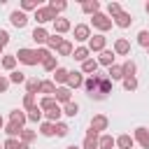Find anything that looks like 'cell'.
<instances>
[{"mask_svg": "<svg viewBox=\"0 0 149 149\" xmlns=\"http://www.w3.org/2000/svg\"><path fill=\"white\" fill-rule=\"evenodd\" d=\"M16 61H21V63H26V65H37V63H40L37 51H33V49H19V51H16Z\"/></svg>", "mask_w": 149, "mask_h": 149, "instance_id": "6da1fadb", "label": "cell"}, {"mask_svg": "<svg viewBox=\"0 0 149 149\" xmlns=\"http://www.w3.org/2000/svg\"><path fill=\"white\" fill-rule=\"evenodd\" d=\"M35 19H37V23H47V21H56L58 16H56V12L51 7H40L35 12Z\"/></svg>", "mask_w": 149, "mask_h": 149, "instance_id": "7a4b0ae2", "label": "cell"}, {"mask_svg": "<svg viewBox=\"0 0 149 149\" xmlns=\"http://www.w3.org/2000/svg\"><path fill=\"white\" fill-rule=\"evenodd\" d=\"M93 26L98 28V30H109L112 28V19L107 16V14H93Z\"/></svg>", "mask_w": 149, "mask_h": 149, "instance_id": "3957f363", "label": "cell"}, {"mask_svg": "<svg viewBox=\"0 0 149 149\" xmlns=\"http://www.w3.org/2000/svg\"><path fill=\"white\" fill-rule=\"evenodd\" d=\"M107 126H109V121H107V116H105V114H95V116L91 119V130H95V133L105 130Z\"/></svg>", "mask_w": 149, "mask_h": 149, "instance_id": "277c9868", "label": "cell"}, {"mask_svg": "<svg viewBox=\"0 0 149 149\" xmlns=\"http://www.w3.org/2000/svg\"><path fill=\"white\" fill-rule=\"evenodd\" d=\"M88 51H105V35H93L88 40Z\"/></svg>", "mask_w": 149, "mask_h": 149, "instance_id": "5b68a950", "label": "cell"}, {"mask_svg": "<svg viewBox=\"0 0 149 149\" xmlns=\"http://www.w3.org/2000/svg\"><path fill=\"white\" fill-rule=\"evenodd\" d=\"M98 142H100L98 133L88 128V133H86V137H84V149H98Z\"/></svg>", "mask_w": 149, "mask_h": 149, "instance_id": "8992f818", "label": "cell"}, {"mask_svg": "<svg viewBox=\"0 0 149 149\" xmlns=\"http://www.w3.org/2000/svg\"><path fill=\"white\" fill-rule=\"evenodd\" d=\"M74 40L77 42H86V40H91V30H88V26H77L74 28Z\"/></svg>", "mask_w": 149, "mask_h": 149, "instance_id": "52a82bcc", "label": "cell"}, {"mask_svg": "<svg viewBox=\"0 0 149 149\" xmlns=\"http://www.w3.org/2000/svg\"><path fill=\"white\" fill-rule=\"evenodd\" d=\"M135 140H137L144 149H149V130H147V128H142V126L135 128Z\"/></svg>", "mask_w": 149, "mask_h": 149, "instance_id": "ba28073f", "label": "cell"}, {"mask_svg": "<svg viewBox=\"0 0 149 149\" xmlns=\"http://www.w3.org/2000/svg\"><path fill=\"white\" fill-rule=\"evenodd\" d=\"M98 86H100V74H98V77H91V79L84 81V88H86L91 95H98Z\"/></svg>", "mask_w": 149, "mask_h": 149, "instance_id": "9c48e42d", "label": "cell"}, {"mask_svg": "<svg viewBox=\"0 0 149 149\" xmlns=\"http://www.w3.org/2000/svg\"><path fill=\"white\" fill-rule=\"evenodd\" d=\"M133 144H135V137H130V135H119L116 137V147L119 149H133Z\"/></svg>", "mask_w": 149, "mask_h": 149, "instance_id": "30bf717a", "label": "cell"}, {"mask_svg": "<svg viewBox=\"0 0 149 149\" xmlns=\"http://www.w3.org/2000/svg\"><path fill=\"white\" fill-rule=\"evenodd\" d=\"M12 23L16 26V28H23L26 23H28V16H26V12H12Z\"/></svg>", "mask_w": 149, "mask_h": 149, "instance_id": "8fae6325", "label": "cell"}, {"mask_svg": "<svg viewBox=\"0 0 149 149\" xmlns=\"http://www.w3.org/2000/svg\"><path fill=\"white\" fill-rule=\"evenodd\" d=\"M109 91H112V81L107 77H100V86H98V95L95 98H105Z\"/></svg>", "mask_w": 149, "mask_h": 149, "instance_id": "7c38bea8", "label": "cell"}, {"mask_svg": "<svg viewBox=\"0 0 149 149\" xmlns=\"http://www.w3.org/2000/svg\"><path fill=\"white\" fill-rule=\"evenodd\" d=\"M81 84H84L81 72H70V77H68V88H79Z\"/></svg>", "mask_w": 149, "mask_h": 149, "instance_id": "4fadbf2b", "label": "cell"}, {"mask_svg": "<svg viewBox=\"0 0 149 149\" xmlns=\"http://www.w3.org/2000/svg\"><path fill=\"white\" fill-rule=\"evenodd\" d=\"M130 21H133V16H130L128 12H121V14L114 19V23H116L119 28H128V26H130Z\"/></svg>", "mask_w": 149, "mask_h": 149, "instance_id": "5bb4252c", "label": "cell"}, {"mask_svg": "<svg viewBox=\"0 0 149 149\" xmlns=\"http://www.w3.org/2000/svg\"><path fill=\"white\" fill-rule=\"evenodd\" d=\"M33 40H35L37 44H42V42H47V40H49V33H47L42 26H37V28L33 30Z\"/></svg>", "mask_w": 149, "mask_h": 149, "instance_id": "9a60e30c", "label": "cell"}, {"mask_svg": "<svg viewBox=\"0 0 149 149\" xmlns=\"http://www.w3.org/2000/svg\"><path fill=\"white\" fill-rule=\"evenodd\" d=\"M128 51H130L128 40H123V37H121V40H116V42H114V54H121V56H123V54H128Z\"/></svg>", "mask_w": 149, "mask_h": 149, "instance_id": "2e32d148", "label": "cell"}, {"mask_svg": "<svg viewBox=\"0 0 149 149\" xmlns=\"http://www.w3.org/2000/svg\"><path fill=\"white\" fill-rule=\"evenodd\" d=\"M81 9H84L86 14H98V9H100V2H98V0H88V2H81Z\"/></svg>", "mask_w": 149, "mask_h": 149, "instance_id": "e0dca14e", "label": "cell"}, {"mask_svg": "<svg viewBox=\"0 0 149 149\" xmlns=\"http://www.w3.org/2000/svg\"><path fill=\"white\" fill-rule=\"evenodd\" d=\"M100 65H114V51H100V58H98Z\"/></svg>", "mask_w": 149, "mask_h": 149, "instance_id": "ac0fdd59", "label": "cell"}, {"mask_svg": "<svg viewBox=\"0 0 149 149\" xmlns=\"http://www.w3.org/2000/svg\"><path fill=\"white\" fill-rule=\"evenodd\" d=\"M40 91L44 93V98H51V95H56V84L54 81H42Z\"/></svg>", "mask_w": 149, "mask_h": 149, "instance_id": "d6986e66", "label": "cell"}, {"mask_svg": "<svg viewBox=\"0 0 149 149\" xmlns=\"http://www.w3.org/2000/svg\"><path fill=\"white\" fill-rule=\"evenodd\" d=\"M72 58H74V61H81V63L88 61V47H79V49H74V51H72Z\"/></svg>", "mask_w": 149, "mask_h": 149, "instance_id": "ffe728a7", "label": "cell"}, {"mask_svg": "<svg viewBox=\"0 0 149 149\" xmlns=\"http://www.w3.org/2000/svg\"><path fill=\"white\" fill-rule=\"evenodd\" d=\"M70 102V88L68 86H61V88H56V102Z\"/></svg>", "mask_w": 149, "mask_h": 149, "instance_id": "44dd1931", "label": "cell"}, {"mask_svg": "<svg viewBox=\"0 0 149 149\" xmlns=\"http://www.w3.org/2000/svg\"><path fill=\"white\" fill-rule=\"evenodd\" d=\"M58 107V102L54 100V98H42L40 100V109H44V112H51V109H56Z\"/></svg>", "mask_w": 149, "mask_h": 149, "instance_id": "7402d4cb", "label": "cell"}, {"mask_svg": "<svg viewBox=\"0 0 149 149\" xmlns=\"http://www.w3.org/2000/svg\"><path fill=\"white\" fill-rule=\"evenodd\" d=\"M21 130H23V126H19V123H12V121L5 126V133H7L9 137H16V135H21Z\"/></svg>", "mask_w": 149, "mask_h": 149, "instance_id": "603a6c76", "label": "cell"}, {"mask_svg": "<svg viewBox=\"0 0 149 149\" xmlns=\"http://www.w3.org/2000/svg\"><path fill=\"white\" fill-rule=\"evenodd\" d=\"M40 133H42L44 137H51V135L56 133V123H51V121H44V123L40 126Z\"/></svg>", "mask_w": 149, "mask_h": 149, "instance_id": "cb8c5ba5", "label": "cell"}, {"mask_svg": "<svg viewBox=\"0 0 149 149\" xmlns=\"http://www.w3.org/2000/svg\"><path fill=\"white\" fill-rule=\"evenodd\" d=\"M114 144H116V140H114L112 135H102V137H100V142H98V147H100V149H114Z\"/></svg>", "mask_w": 149, "mask_h": 149, "instance_id": "d4e9b609", "label": "cell"}, {"mask_svg": "<svg viewBox=\"0 0 149 149\" xmlns=\"http://www.w3.org/2000/svg\"><path fill=\"white\" fill-rule=\"evenodd\" d=\"M54 28H56V33H68L70 30V21L68 19H56L54 21Z\"/></svg>", "mask_w": 149, "mask_h": 149, "instance_id": "484cf974", "label": "cell"}, {"mask_svg": "<svg viewBox=\"0 0 149 149\" xmlns=\"http://www.w3.org/2000/svg\"><path fill=\"white\" fill-rule=\"evenodd\" d=\"M68 77H70V72H68L65 68H58V70L54 72V81H58V84H63V81H68Z\"/></svg>", "mask_w": 149, "mask_h": 149, "instance_id": "4316f807", "label": "cell"}, {"mask_svg": "<svg viewBox=\"0 0 149 149\" xmlns=\"http://www.w3.org/2000/svg\"><path fill=\"white\" fill-rule=\"evenodd\" d=\"M77 112H79V105L77 102H65V107H63V114H68V116H77Z\"/></svg>", "mask_w": 149, "mask_h": 149, "instance_id": "83f0119b", "label": "cell"}, {"mask_svg": "<svg viewBox=\"0 0 149 149\" xmlns=\"http://www.w3.org/2000/svg\"><path fill=\"white\" fill-rule=\"evenodd\" d=\"M9 119H12V123H19V126H23V121L28 119V114H23V112H19V109H14V112L9 114Z\"/></svg>", "mask_w": 149, "mask_h": 149, "instance_id": "f1b7e54d", "label": "cell"}, {"mask_svg": "<svg viewBox=\"0 0 149 149\" xmlns=\"http://www.w3.org/2000/svg\"><path fill=\"white\" fill-rule=\"evenodd\" d=\"M81 70H84V72H88V74H91V72H95V70H98V61H93V58L84 61V63H81Z\"/></svg>", "mask_w": 149, "mask_h": 149, "instance_id": "f546056e", "label": "cell"}, {"mask_svg": "<svg viewBox=\"0 0 149 149\" xmlns=\"http://www.w3.org/2000/svg\"><path fill=\"white\" fill-rule=\"evenodd\" d=\"M121 68H123V79H126V77H133V74H135V70H137L133 61H126V63H123Z\"/></svg>", "mask_w": 149, "mask_h": 149, "instance_id": "4dcf8cb0", "label": "cell"}, {"mask_svg": "<svg viewBox=\"0 0 149 149\" xmlns=\"http://www.w3.org/2000/svg\"><path fill=\"white\" fill-rule=\"evenodd\" d=\"M40 86H42V81H40V79H28V84H26L28 93H33V95H35V93L40 91Z\"/></svg>", "mask_w": 149, "mask_h": 149, "instance_id": "1f68e13d", "label": "cell"}, {"mask_svg": "<svg viewBox=\"0 0 149 149\" xmlns=\"http://www.w3.org/2000/svg\"><path fill=\"white\" fill-rule=\"evenodd\" d=\"M47 44H49L51 49H58V47L63 44V37H58V35L54 33V35H49V40H47Z\"/></svg>", "mask_w": 149, "mask_h": 149, "instance_id": "d6a6232c", "label": "cell"}, {"mask_svg": "<svg viewBox=\"0 0 149 149\" xmlns=\"http://www.w3.org/2000/svg\"><path fill=\"white\" fill-rule=\"evenodd\" d=\"M28 119H30V121H40V119H42V109H40V105H35L33 109H28Z\"/></svg>", "mask_w": 149, "mask_h": 149, "instance_id": "836d02e7", "label": "cell"}, {"mask_svg": "<svg viewBox=\"0 0 149 149\" xmlns=\"http://www.w3.org/2000/svg\"><path fill=\"white\" fill-rule=\"evenodd\" d=\"M107 12H109V16L116 19V16L121 14V5H119V2H109V5H107Z\"/></svg>", "mask_w": 149, "mask_h": 149, "instance_id": "e575fe53", "label": "cell"}, {"mask_svg": "<svg viewBox=\"0 0 149 149\" xmlns=\"http://www.w3.org/2000/svg\"><path fill=\"white\" fill-rule=\"evenodd\" d=\"M72 51H74V49H72V44H70V42H65V40H63V44H61V47H58V54H61V56H70V54H72Z\"/></svg>", "mask_w": 149, "mask_h": 149, "instance_id": "d590c367", "label": "cell"}, {"mask_svg": "<svg viewBox=\"0 0 149 149\" xmlns=\"http://www.w3.org/2000/svg\"><path fill=\"white\" fill-rule=\"evenodd\" d=\"M14 65H16V56H5L2 58V68L5 70H14Z\"/></svg>", "mask_w": 149, "mask_h": 149, "instance_id": "8d00e7d4", "label": "cell"}, {"mask_svg": "<svg viewBox=\"0 0 149 149\" xmlns=\"http://www.w3.org/2000/svg\"><path fill=\"white\" fill-rule=\"evenodd\" d=\"M109 77H112V79H121V77H123V68H121V65H112V68H109Z\"/></svg>", "mask_w": 149, "mask_h": 149, "instance_id": "74e56055", "label": "cell"}, {"mask_svg": "<svg viewBox=\"0 0 149 149\" xmlns=\"http://www.w3.org/2000/svg\"><path fill=\"white\" fill-rule=\"evenodd\" d=\"M123 88H126V91H135V88H137V79H135V77H126V79H123Z\"/></svg>", "mask_w": 149, "mask_h": 149, "instance_id": "f35d334b", "label": "cell"}, {"mask_svg": "<svg viewBox=\"0 0 149 149\" xmlns=\"http://www.w3.org/2000/svg\"><path fill=\"white\" fill-rule=\"evenodd\" d=\"M61 114H63V109H61V107H56V109H51V112H47V119H49L51 123H54V121L58 123V119H61Z\"/></svg>", "mask_w": 149, "mask_h": 149, "instance_id": "ab89813d", "label": "cell"}, {"mask_svg": "<svg viewBox=\"0 0 149 149\" xmlns=\"http://www.w3.org/2000/svg\"><path fill=\"white\" fill-rule=\"evenodd\" d=\"M35 137H37V135H35V130H26V128L21 130V140H23V144H28V142H33Z\"/></svg>", "mask_w": 149, "mask_h": 149, "instance_id": "60d3db41", "label": "cell"}, {"mask_svg": "<svg viewBox=\"0 0 149 149\" xmlns=\"http://www.w3.org/2000/svg\"><path fill=\"white\" fill-rule=\"evenodd\" d=\"M9 81H14V84H21V81H26V74H23V72H19V70H14V72L9 74Z\"/></svg>", "mask_w": 149, "mask_h": 149, "instance_id": "b9f144b4", "label": "cell"}, {"mask_svg": "<svg viewBox=\"0 0 149 149\" xmlns=\"http://www.w3.org/2000/svg\"><path fill=\"white\" fill-rule=\"evenodd\" d=\"M23 107H26V109H33V107H35V95H33V93H26V95H23Z\"/></svg>", "mask_w": 149, "mask_h": 149, "instance_id": "7bdbcfd3", "label": "cell"}, {"mask_svg": "<svg viewBox=\"0 0 149 149\" xmlns=\"http://www.w3.org/2000/svg\"><path fill=\"white\" fill-rule=\"evenodd\" d=\"M49 7H51L54 12H63V9L68 7V5H65L63 0H51V2H49Z\"/></svg>", "mask_w": 149, "mask_h": 149, "instance_id": "ee69618b", "label": "cell"}, {"mask_svg": "<svg viewBox=\"0 0 149 149\" xmlns=\"http://www.w3.org/2000/svg\"><path fill=\"white\" fill-rule=\"evenodd\" d=\"M42 65H44V70H49V72H51V70H58V68H56V56H49Z\"/></svg>", "mask_w": 149, "mask_h": 149, "instance_id": "f6af8a7d", "label": "cell"}, {"mask_svg": "<svg viewBox=\"0 0 149 149\" xmlns=\"http://www.w3.org/2000/svg\"><path fill=\"white\" fill-rule=\"evenodd\" d=\"M68 133H70V128H68L65 123H61V121H58V123H56V135H58V137H65Z\"/></svg>", "mask_w": 149, "mask_h": 149, "instance_id": "bcb514c9", "label": "cell"}, {"mask_svg": "<svg viewBox=\"0 0 149 149\" xmlns=\"http://www.w3.org/2000/svg\"><path fill=\"white\" fill-rule=\"evenodd\" d=\"M137 42H140L142 47H149V33H147V30H140V33H137Z\"/></svg>", "mask_w": 149, "mask_h": 149, "instance_id": "7dc6e473", "label": "cell"}, {"mask_svg": "<svg viewBox=\"0 0 149 149\" xmlns=\"http://www.w3.org/2000/svg\"><path fill=\"white\" fill-rule=\"evenodd\" d=\"M21 7H23V9H35V12L40 9V7H37V0H23Z\"/></svg>", "mask_w": 149, "mask_h": 149, "instance_id": "c3c4849f", "label": "cell"}, {"mask_svg": "<svg viewBox=\"0 0 149 149\" xmlns=\"http://www.w3.org/2000/svg\"><path fill=\"white\" fill-rule=\"evenodd\" d=\"M19 147H21V142H16L14 137H9V140L2 144V149H19Z\"/></svg>", "mask_w": 149, "mask_h": 149, "instance_id": "681fc988", "label": "cell"}, {"mask_svg": "<svg viewBox=\"0 0 149 149\" xmlns=\"http://www.w3.org/2000/svg\"><path fill=\"white\" fill-rule=\"evenodd\" d=\"M9 42V35H7V30H0V47H5Z\"/></svg>", "mask_w": 149, "mask_h": 149, "instance_id": "f907efd6", "label": "cell"}, {"mask_svg": "<svg viewBox=\"0 0 149 149\" xmlns=\"http://www.w3.org/2000/svg\"><path fill=\"white\" fill-rule=\"evenodd\" d=\"M9 88V79H5V77H0V93H5Z\"/></svg>", "mask_w": 149, "mask_h": 149, "instance_id": "816d5d0a", "label": "cell"}, {"mask_svg": "<svg viewBox=\"0 0 149 149\" xmlns=\"http://www.w3.org/2000/svg\"><path fill=\"white\" fill-rule=\"evenodd\" d=\"M19 149H30V147H28V144H23V142H21V147H19Z\"/></svg>", "mask_w": 149, "mask_h": 149, "instance_id": "f5cc1de1", "label": "cell"}, {"mask_svg": "<svg viewBox=\"0 0 149 149\" xmlns=\"http://www.w3.org/2000/svg\"><path fill=\"white\" fill-rule=\"evenodd\" d=\"M2 128H5V121H2V116H0V130H2Z\"/></svg>", "mask_w": 149, "mask_h": 149, "instance_id": "db71d44e", "label": "cell"}, {"mask_svg": "<svg viewBox=\"0 0 149 149\" xmlns=\"http://www.w3.org/2000/svg\"><path fill=\"white\" fill-rule=\"evenodd\" d=\"M68 149H77V147H74V144H72V147H68Z\"/></svg>", "mask_w": 149, "mask_h": 149, "instance_id": "11a10c76", "label": "cell"}, {"mask_svg": "<svg viewBox=\"0 0 149 149\" xmlns=\"http://www.w3.org/2000/svg\"><path fill=\"white\" fill-rule=\"evenodd\" d=\"M147 12H149V2H147Z\"/></svg>", "mask_w": 149, "mask_h": 149, "instance_id": "9f6ffc18", "label": "cell"}, {"mask_svg": "<svg viewBox=\"0 0 149 149\" xmlns=\"http://www.w3.org/2000/svg\"><path fill=\"white\" fill-rule=\"evenodd\" d=\"M0 51H2V47H0Z\"/></svg>", "mask_w": 149, "mask_h": 149, "instance_id": "6f0895ef", "label": "cell"}, {"mask_svg": "<svg viewBox=\"0 0 149 149\" xmlns=\"http://www.w3.org/2000/svg\"><path fill=\"white\" fill-rule=\"evenodd\" d=\"M147 51H149V47H147Z\"/></svg>", "mask_w": 149, "mask_h": 149, "instance_id": "680465c9", "label": "cell"}, {"mask_svg": "<svg viewBox=\"0 0 149 149\" xmlns=\"http://www.w3.org/2000/svg\"><path fill=\"white\" fill-rule=\"evenodd\" d=\"M0 149H2V147H0Z\"/></svg>", "mask_w": 149, "mask_h": 149, "instance_id": "91938a15", "label": "cell"}]
</instances>
